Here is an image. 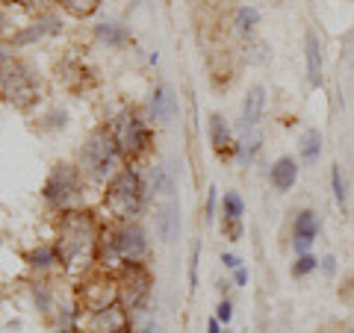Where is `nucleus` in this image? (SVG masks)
Segmentation results:
<instances>
[{"mask_svg":"<svg viewBox=\"0 0 354 333\" xmlns=\"http://www.w3.org/2000/svg\"><path fill=\"white\" fill-rule=\"evenodd\" d=\"M77 192H80V174L71 165H57L48 186H44V198L57 207H68L77 198Z\"/></svg>","mask_w":354,"mask_h":333,"instance_id":"obj_6","label":"nucleus"},{"mask_svg":"<svg viewBox=\"0 0 354 333\" xmlns=\"http://www.w3.org/2000/svg\"><path fill=\"white\" fill-rule=\"evenodd\" d=\"M310 245H313V239H307V236H295L292 239V248H295L298 257H301V254H310Z\"/></svg>","mask_w":354,"mask_h":333,"instance_id":"obj_27","label":"nucleus"},{"mask_svg":"<svg viewBox=\"0 0 354 333\" xmlns=\"http://www.w3.org/2000/svg\"><path fill=\"white\" fill-rule=\"evenodd\" d=\"M109 136H113L118 153H121V157H127V160H136L139 153H145L148 142H151L148 127L142 124V121L133 113L115 115V121L109 124Z\"/></svg>","mask_w":354,"mask_h":333,"instance_id":"obj_4","label":"nucleus"},{"mask_svg":"<svg viewBox=\"0 0 354 333\" xmlns=\"http://www.w3.org/2000/svg\"><path fill=\"white\" fill-rule=\"evenodd\" d=\"M142 333H160V327H153V325H151V327H145Z\"/></svg>","mask_w":354,"mask_h":333,"instance_id":"obj_34","label":"nucleus"},{"mask_svg":"<svg viewBox=\"0 0 354 333\" xmlns=\"http://www.w3.org/2000/svg\"><path fill=\"white\" fill-rule=\"evenodd\" d=\"M242 213H245V204H242V198L236 192H225V218L227 221H239Z\"/></svg>","mask_w":354,"mask_h":333,"instance_id":"obj_19","label":"nucleus"},{"mask_svg":"<svg viewBox=\"0 0 354 333\" xmlns=\"http://www.w3.org/2000/svg\"><path fill=\"white\" fill-rule=\"evenodd\" d=\"M15 3L27 6V9H36V6H44V3H48V0H15Z\"/></svg>","mask_w":354,"mask_h":333,"instance_id":"obj_32","label":"nucleus"},{"mask_svg":"<svg viewBox=\"0 0 354 333\" xmlns=\"http://www.w3.org/2000/svg\"><path fill=\"white\" fill-rule=\"evenodd\" d=\"M304 57H307V77L313 86H322V44L316 32L304 36Z\"/></svg>","mask_w":354,"mask_h":333,"instance_id":"obj_10","label":"nucleus"},{"mask_svg":"<svg viewBox=\"0 0 354 333\" xmlns=\"http://www.w3.org/2000/svg\"><path fill=\"white\" fill-rule=\"evenodd\" d=\"M221 263H225V269H242V260L236 257V254H225V257H221Z\"/></svg>","mask_w":354,"mask_h":333,"instance_id":"obj_28","label":"nucleus"},{"mask_svg":"<svg viewBox=\"0 0 354 333\" xmlns=\"http://www.w3.org/2000/svg\"><path fill=\"white\" fill-rule=\"evenodd\" d=\"M322 272H325L328 277H334V274H337V260H334V257H325V260H322Z\"/></svg>","mask_w":354,"mask_h":333,"instance_id":"obj_30","label":"nucleus"},{"mask_svg":"<svg viewBox=\"0 0 354 333\" xmlns=\"http://www.w3.org/2000/svg\"><path fill=\"white\" fill-rule=\"evenodd\" d=\"M257 24H260V12H257L254 6H242L239 12H236V27H239V32H251Z\"/></svg>","mask_w":354,"mask_h":333,"instance_id":"obj_18","label":"nucleus"},{"mask_svg":"<svg viewBox=\"0 0 354 333\" xmlns=\"http://www.w3.org/2000/svg\"><path fill=\"white\" fill-rule=\"evenodd\" d=\"M115 157H118V148L113 136L106 130H97L88 136L86 148H83V169L95 177V180H104V177L113 171L115 165Z\"/></svg>","mask_w":354,"mask_h":333,"instance_id":"obj_5","label":"nucleus"},{"mask_svg":"<svg viewBox=\"0 0 354 333\" xmlns=\"http://www.w3.org/2000/svg\"><path fill=\"white\" fill-rule=\"evenodd\" d=\"M151 113H153V118H157L160 124H169V121L177 115V97H174V95H171L165 86H160L157 92H153Z\"/></svg>","mask_w":354,"mask_h":333,"instance_id":"obj_12","label":"nucleus"},{"mask_svg":"<svg viewBox=\"0 0 354 333\" xmlns=\"http://www.w3.org/2000/svg\"><path fill=\"white\" fill-rule=\"evenodd\" d=\"M330 186H334L337 204H339V207H346L348 192H346V180H342V169H339V165H334V169H330Z\"/></svg>","mask_w":354,"mask_h":333,"instance_id":"obj_20","label":"nucleus"},{"mask_svg":"<svg viewBox=\"0 0 354 333\" xmlns=\"http://www.w3.org/2000/svg\"><path fill=\"white\" fill-rule=\"evenodd\" d=\"M207 333H221V327H218V318H209V325H207Z\"/></svg>","mask_w":354,"mask_h":333,"instance_id":"obj_33","label":"nucleus"},{"mask_svg":"<svg viewBox=\"0 0 354 333\" xmlns=\"http://www.w3.org/2000/svg\"><path fill=\"white\" fill-rule=\"evenodd\" d=\"M263 106H266V88L263 86H254L248 97H245V106H242V127H257V121L263 115Z\"/></svg>","mask_w":354,"mask_h":333,"instance_id":"obj_13","label":"nucleus"},{"mask_svg":"<svg viewBox=\"0 0 354 333\" xmlns=\"http://www.w3.org/2000/svg\"><path fill=\"white\" fill-rule=\"evenodd\" d=\"M225 333H230V330H225Z\"/></svg>","mask_w":354,"mask_h":333,"instance_id":"obj_36","label":"nucleus"},{"mask_svg":"<svg viewBox=\"0 0 354 333\" xmlns=\"http://www.w3.org/2000/svg\"><path fill=\"white\" fill-rule=\"evenodd\" d=\"M319 233V216L313 209H304V213L295 216V236H307V239H316Z\"/></svg>","mask_w":354,"mask_h":333,"instance_id":"obj_15","label":"nucleus"},{"mask_svg":"<svg viewBox=\"0 0 354 333\" xmlns=\"http://www.w3.org/2000/svg\"><path fill=\"white\" fill-rule=\"evenodd\" d=\"M121 333H130V330H121Z\"/></svg>","mask_w":354,"mask_h":333,"instance_id":"obj_35","label":"nucleus"},{"mask_svg":"<svg viewBox=\"0 0 354 333\" xmlns=\"http://www.w3.org/2000/svg\"><path fill=\"white\" fill-rule=\"evenodd\" d=\"M53 260H57V251H53V248H39V251H32V254H30V263H32V265H39V269L50 265Z\"/></svg>","mask_w":354,"mask_h":333,"instance_id":"obj_23","label":"nucleus"},{"mask_svg":"<svg viewBox=\"0 0 354 333\" xmlns=\"http://www.w3.org/2000/svg\"><path fill=\"white\" fill-rule=\"evenodd\" d=\"M153 225L162 242H174L177 233H180V216H177V204H162L153 216Z\"/></svg>","mask_w":354,"mask_h":333,"instance_id":"obj_9","label":"nucleus"},{"mask_svg":"<svg viewBox=\"0 0 354 333\" xmlns=\"http://www.w3.org/2000/svg\"><path fill=\"white\" fill-rule=\"evenodd\" d=\"M269 177H272V186L278 189V192H286V189H292L295 180H298V165H295V160H292V157H281L278 162L272 165Z\"/></svg>","mask_w":354,"mask_h":333,"instance_id":"obj_11","label":"nucleus"},{"mask_svg":"<svg viewBox=\"0 0 354 333\" xmlns=\"http://www.w3.org/2000/svg\"><path fill=\"white\" fill-rule=\"evenodd\" d=\"M97 36H101L104 41H109V44H124L127 41V32L118 30L115 24H101L97 27Z\"/></svg>","mask_w":354,"mask_h":333,"instance_id":"obj_22","label":"nucleus"},{"mask_svg":"<svg viewBox=\"0 0 354 333\" xmlns=\"http://www.w3.org/2000/svg\"><path fill=\"white\" fill-rule=\"evenodd\" d=\"M124 289H127L130 310H142V304H145V298H148V289H151V277H148V272L142 269V265H136V263L127 265Z\"/></svg>","mask_w":354,"mask_h":333,"instance_id":"obj_8","label":"nucleus"},{"mask_svg":"<svg viewBox=\"0 0 354 333\" xmlns=\"http://www.w3.org/2000/svg\"><path fill=\"white\" fill-rule=\"evenodd\" d=\"M198 254H201V245L192 248V260H189V286L192 289L198 286Z\"/></svg>","mask_w":354,"mask_h":333,"instance_id":"obj_25","label":"nucleus"},{"mask_svg":"<svg viewBox=\"0 0 354 333\" xmlns=\"http://www.w3.org/2000/svg\"><path fill=\"white\" fill-rule=\"evenodd\" d=\"M113 251L124 263H136V260H142L148 254V239H145V233H142L139 227H124L113 239Z\"/></svg>","mask_w":354,"mask_h":333,"instance_id":"obj_7","label":"nucleus"},{"mask_svg":"<svg viewBox=\"0 0 354 333\" xmlns=\"http://www.w3.org/2000/svg\"><path fill=\"white\" fill-rule=\"evenodd\" d=\"M104 204H106L109 213H113L115 218H121V221L136 216L139 207H142V180H139V174L130 171V169L118 171L106 186Z\"/></svg>","mask_w":354,"mask_h":333,"instance_id":"obj_2","label":"nucleus"},{"mask_svg":"<svg viewBox=\"0 0 354 333\" xmlns=\"http://www.w3.org/2000/svg\"><path fill=\"white\" fill-rule=\"evenodd\" d=\"M216 318H218V321H225V325H227V321L234 318V304H230V301H221V304H218V310H216Z\"/></svg>","mask_w":354,"mask_h":333,"instance_id":"obj_26","label":"nucleus"},{"mask_svg":"<svg viewBox=\"0 0 354 333\" xmlns=\"http://www.w3.org/2000/svg\"><path fill=\"white\" fill-rule=\"evenodd\" d=\"M59 3H62L65 12H71L74 18H88L97 9L101 0H59Z\"/></svg>","mask_w":354,"mask_h":333,"instance_id":"obj_17","label":"nucleus"},{"mask_svg":"<svg viewBox=\"0 0 354 333\" xmlns=\"http://www.w3.org/2000/svg\"><path fill=\"white\" fill-rule=\"evenodd\" d=\"M257 148H260V133H254L251 139H245V142L239 145V157H242V160H251L254 153H257Z\"/></svg>","mask_w":354,"mask_h":333,"instance_id":"obj_24","label":"nucleus"},{"mask_svg":"<svg viewBox=\"0 0 354 333\" xmlns=\"http://www.w3.org/2000/svg\"><path fill=\"white\" fill-rule=\"evenodd\" d=\"M209 139H213V148L218 153H225L230 148V127L225 124V118H221V115L209 118Z\"/></svg>","mask_w":354,"mask_h":333,"instance_id":"obj_14","label":"nucleus"},{"mask_svg":"<svg viewBox=\"0 0 354 333\" xmlns=\"http://www.w3.org/2000/svg\"><path fill=\"white\" fill-rule=\"evenodd\" d=\"M0 95H3V101L12 104V106H21V109L30 106L39 97L36 74H32L27 65L6 59L0 65Z\"/></svg>","mask_w":354,"mask_h":333,"instance_id":"obj_3","label":"nucleus"},{"mask_svg":"<svg viewBox=\"0 0 354 333\" xmlns=\"http://www.w3.org/2000/svg\"><path fill=\"white\" fill-rule=\"evenodd\" d=\"M319 153H322V133L307 130L304 139H301V160L313 162V160H319Z\"/></svg>","mask_w":354,"mask_h":333,"instance_id":"obj_16","label":"nucleus"},{"mask_svg":"<svg viewBox=\"0 0 354 333\" xmlns=\"http://www.w3.org/2000/svg\"><path fill=\"white\" fill-rule=\"evenodd\" d=\"M97 245V225L88 213H65L59 221V260L68 269H86L95 257Z\"/></svg>","mask_w":354,"mask_h":333,"instance_id":"obj_1","label":"nucleus"},{"mask_svg":"<svg viewBox=\"0 0 354 333\" xmlns=\"http://www.w3.org/2000/svg\"><path fill=\"white\" fill-rule=\"evenodd\" d=\"M216 216V189H209V195H207V221H213Z\"/></svg>","mask_w":354,"mask_h":333,"instance_id":"obj_29","label":"nucleus"},{"mask_svg":"<svg viewBox=\"0 0 354 333\" xmlns=\"http://www.w3.org/2000/svg\"><path fill=\"white\" fill-rule=\"evenodd\" d=\"M348 333H354V330H348Z\"/></svg>","mask_w":354,"mask_h":333,"instance_id":"obj_37","label":"nucleus"},{"mask_svg":"<svg viewBox=\"0 0 354 333\" xmlns=\"http://www.w3.org/2000/svg\"><path fill=\"white\" fill-rule=\"evenodd\" d=\"M234 280H236V286H245L248 283V272L245 269H236L234 272Z\"/></svg>","mask_w":354,"mask_h":333,"instance_id":"obj_31","label":"nucleus"},{"mask_svg":"<svg viewBox=\"0 0 354 333\" xmlns=\"http://www.w3.org/2000/svg\"><path fill=\"white\" fill-rule=\"evenodd\" d=\"M319 269V260L313 257V254H301L295 263H292V277H304L310 272H316Z\"/></svg>","mask_w":354,"mask_h":333,"instance_id":"obj_21","label":"nucleus"}]
</instances>
